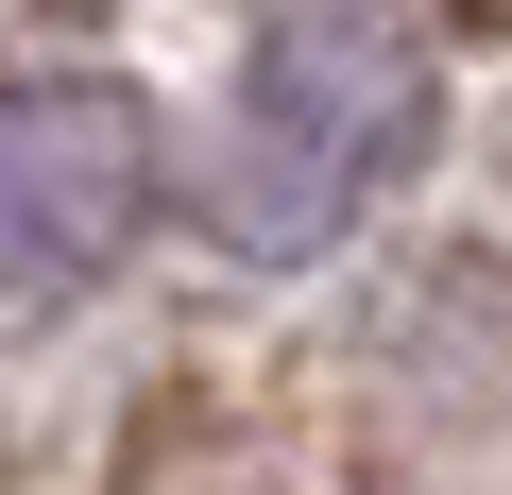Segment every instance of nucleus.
<instances>
[{
	"label": "nucleus",
	"mask_w": 512,
	"mask_h": 495,
	"mask_svg": "<svg viewBox=\"0 0 512 495\" xmlns=\"http://www.w3.org/2000/svg\"><path fill=\"white\" fill-rule=\"evenodd\" d=\"M444 120V69L410 18H376V0H308V18L256 35L222 137H205V222L239 239V257H325V239L427 154Z\"/></svg>",
	"instance_id": "1"
},
{
	"label": "nucleus",
	"mask_w": 512,
	"mask_h": 495,
	"mask_svg": "<svg viewBox=\"0 0 512 495\" xmlns=\"http://www.w3.org/2000/svg\"><path fill=\"white\" fill-rule=\"evenodd\" d=\"M154 171H171V137H154L137 86L18 69L0 86V291H35V308L103 291L137 257V222H154Z\"/></svg>",
	"instance_id": "2"
}]
</instances>
